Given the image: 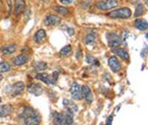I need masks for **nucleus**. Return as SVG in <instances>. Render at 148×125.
Masks as SVG:
<instances>
[{
    "mask_svg": "<svg viewBox=\"0 0 148 125\" xmlns=\"http://www.w3.org/2000/svg\"><path fill=\"white\" fill-rule=\"evenodd\" d=\"M20 117L22 119L24 124L27 125H37L40 122V115L37 110L32 107H25L24 110L21 112Z\"/></svg>",
    "mask_w": 148,
    "mask_h": 125,
    "instance_id": "nucleus-1",
    "label": "nucleus"
},
{
    "mask_svg": "<svg viewBox=\"0 0 148 125\" xmlns=\"http://www.w3.org/2000/svg\"><path fill=\"white\" fill-rule=\"evenodd\" d=\"M108 16L110 18H114V19H127L131 16V11L130 8L123 7V8L116 9V10L110 12Z\"/></svg>",
    "mask_w": 148,
    "mask_h": 125,
    "instance_id": "nucleus-2",
    "label": "nucleus"
},
{
    "mask_svg": "<svg viewBox=\"0 0 148 125\" xmlns=\"http://www.w3.org/2000/svg\"><path fill=\"white\" fill-rule=\"evenodd\" d=\"M118 6V1L116 0H101L96 4V8L103 11H107L114 7Z\"/></svg>",
    "mask_w": 148,
    "mask_h": 125,
    "instance_id": "nucleus-3",
    "label": "nucleus"
},
{
    "mask_svg": "<svg viewBox=\"0 0 148 125\" xmlns=\"http://www.w3.org/2000/svg\"><path fill=\"white\" fill-rule=\"evenodd\" d=\"M107 40H108V44L110 47L114 48V47H118L121 44V38L119 37L118 35L113 33H107Z\"/></svg>",
    "mask_w": 148,
    "mask_h": 125,
    "instance_id": "nucleus-4",
    "label": "nucleus"
},
{
    "mask_svg": "<svg viewBox=\"0 0 148 125\" xmlns=\"http://www.w3.org/2000/svg\"><path fill=\"white\" fill-rule=\"evenodd\" d=\"M70 93H71V96L73 97V98H75V100H81L83 98L82 87H81L78 83L72 84V86H71V88H70Z\"/></svg>",
    "mask_w": 148,
    "mask_h": 125,
    "instance_id": "nucleus-5",
    "label": "nucleus"
},
{
    "mask_svg": "<svg viewBox=\"0 0 148 125\" xmlns=\"http://www.w3.org/2000/svg\"><path fill=\"white\" fill-rule=\"evenodd\" d=\"M27 90L29 93L33 94L35 96H40L42 93H44V89H42V85L37 83H32L27 87Z\"/></svg>",
    "mask_w": 148,
    "mask_h": 125,
    "instance_id": "nucleus-6",
    "label": "nucleus"
},
{
    "mask_svg": "<svg viewBox=\"0 0 148 125\" xmlns=\"http://www.w3.org/2000/svg\"><path fill=\"white\" fill-rule=\"evenodd\" d=\"M60 22L61 19L56 15H47L44 21L45 25L47 26V27H49V26H57L60 24Z\"/></svg>",
    "mask_w": 148,
    "mask_h": 125,
    "instance_id": "nucleus-7",
    "label": "nucleus"
},
{
    "mask_svg": "<svg viewBox=\"0 0 148 125\" xmlns=\"http://www.w3.org/2000/svg\"><path fill=\"white\" fill-rule=\"evenodd\" d=\"M24 90H25V84L23 82H17V83H15L11 87L12 97H16V96L20 95Z\"/></svg>",
    "mask_w": 148,
    "mask_h": 125,
    "instance_id": "nucleus-8",
    "label": "nucleus"
},
{
    "mask_svg": "<svg viewBox=\"0 0 148 125\" xmlns=\"http://www.w3.org/2000/svg\"><path fill=\"white\" fill-rule=\"evenodd\" d=\"M108 64H109L110 68H111V70L113 72H119L121 68L120 61H119V60L116 59V57H114V56L110 57L108 60Z\"/></svg>",
    "mask_w": 148,
    "mask_h": 125,
    "instance_id": "nucleus-9",
    "label": "nucleus"
},
{
    "mask_svg": "<svg viewBox=\"0 0 148 125\" xmlns=\"http://www.w3.org/2000/svg\"><path fill=\"white\" fill-rule=\"evenodd\" d=\"M63 105L65 107L66 110L70 111L71 113H76L78 111V107L76 105V103H74L72 100H63Z\"/></svg>",
    "mask_w": 148,
    "mask_h": 125,
    "instance_id": "nucleus-10",
    "label": "nucleus"
},
{
    "mask_svg": "<svg viewBox=\"0 0 148 125\" xmlns=\"http://www.w3.org/2000/svg\"><path fill=\"white\" fill-rule=\"evenodd\" d=\"M82 95L83 98L86 100L87 103H91L93 102V94L92 91L88 86H83L82 87Z\"/></svg>",
    "mask_w": 148,
    "mask_h": 125,
    "instance_id": "nucleus-11",
    "label": "nucleus"
},
{
    "mask_svg": "<svg viewBox=\"0 0 148 125\" xmlns=\"http://www.w3.org/2000/svg\"><path fill=\"white\" fill-rule=\"evenodd\" d=\"M36 78L38 80H40L42 82H44V83H46L47 85H53V82L51 80V76H49L47 73H42L40 72V73L36 75Z\"/></svg>",
    "mask_w": 148,
    "mask_h": 125,
    "instance_id": "nucleus-12",
    "label": "nucleus"
},
{
    "mask_svg": "<svg viewBox=\"0 0 148 125\" xmlns=\"http://www.w3.org/2000/svg\"><path fill=\"white\" fill-rule=\"evenodd\" d=\"M29 59H30V57H29L28 55L21 54V55H19V56H16L15 58L13 59V63H14V65H16V66H21V65H23V64L27 63L29 61Z\"/></svg>",
    "mask_w": 148,
    "mask_h": 125,
    "instance_id": "nucleus-13",
    "label": "nucleus"
},
{
    "mask_svg": "<svg viewBox=\"0 0 148 125\" xmlns=\"http://www.w3.org/2000/svg\"><path fill=\"white\" fill-rule=\"evenodd\" d=\"M24 10H25V0H15V15H21Z\"/></svg>",
    "mask_w": 148,
    "mask_h": 125,
    "instance_id": "nucleus-14",
    "label": "nucleus"
},
{
    "mask_svg": "<svg viewBox=\"0 0 148 125\" xmlns=\"http://www.w3.org/2000/svg\"><path fill=\"white\" fill-rule=\"evenodd\" d=\"M47 38L46 32L44 30H39L37 31V33H35V37H34V40L37 44H40L42 42H44Z\"/></svg>",
    "mask_w": 148,
    "mask_h": 125,
    "instance_id": "nucleus-15",
    "label": "nucleus"
},
{
    "mask_svg": "<svg viewBox=\"0 0 148 125\" xmlns=\"http://www.w3.org/2000/svg\"><path fill=\"white\" fill-rule=\"evenodd\" d=\"M17 48H18L17 44H8L6 46H3L0 50H1V52L3 54H11L13 52H15Z\"/></svg>",
    "mask_w": 148,
    "mask_h": 125,
    "instance_id": "nucleus-16",
    "label": "nucleus"
},
{
    "mask_svg": "<svg viewBox=\"0 0 148 125\" xmlns=\"http://www.w3.org/2000/svg\"><path fill=\"white\" fill-rule=\"evenodd\" d=\"M134 27L140 31H146L148 28V24L145 20H141V19H137L134 22Z\"/></svg>",
    "mask_w": 148,
    "mask_h": 125,
    "instance_id": "nucleus-17",
    "label": "nucleus"
},
{
    "mask_svg": "<svg viewBox=\"0 0 148 125\" xmlns=\"http://www.w3.org/2000/svg\"><path fill=\"white\" fill-rule=\"evenodd\" d=\"M113 52L114 54H116L118 56H120L123 60H127L130 58V55H128L127 51L125 50L123 48H116V49H113Z\"/></svg>",
    "mask_w": 148,
    "mask_h": 125,
    "instance_id": "nucleus-18",
    "label": "nucleus"
},
{
    "mask_svg": "<svg viewBox=\"0 0 148 125\" xmlns=\"http://www.w3.org/2000/svg\"><path fill=\"white\" fill-rule=\"evenodd\" d=\"M12 111V107L9 105H2L0 107V117H6L11 113Z\"/></svg>",
    "mask_w": 148,
    "mask_h": 125,
    "instance_id": "nucleus-19",
    "label": "nucleus"
},
{
    "mask_svg": "<svg viewBox=\"0 0 148 125\" xmlns=\"http://www.w3.org/2000/svg\"><path fill=\"white\" fill-rule=\"evenodd\" d=\"M53 122L56 124H65L64 113H53Z\"/></svg>",
    "mask_w": 148,
    "mask_h": 125,
    "instance_id": "nucleus-20",
    "label": "nucleus"
},
{
    "mask_svg": "<svg viewBox=\"0 0 148 125\" xmlns=\"http://www.w3.org/2000/svg\"><path fill=\"white\" fill-rule=\"evenodd\" d=\"M96 42V36L94 33H89L84 38V42L87 45H93Z\"/></svg>",
    "mask_w": 148,
    "mask_h": 125,
    "instance_id": "nucleus-21",
    "label": "nucleus"
},
{
    "mask_svg": "<svg viewBox=\"0 0 148 125\" xmlns=\"http://www.w3.org/2000/svg\"><path fill=\"white\" fill-rule=\"evenodd\" d=\"M53 10L56 12L57 14H60V15H67L69 13V10L67 8L63 6H54L53 7Z\"/></svg>",
    "mask_w": 148,
    "mask_h": 125,
    "instance_id": "nucleus-22",
    "label": "nucleus"
},
{
    "mask_svg": "<svg viewBox=\"0 0 148 125\" xmlns=\"http://www.w3.org/2000/svg\"><path fill=\"white\" fill-rule=\"evenodd\" d=\"M64 117H65V124H72L74 122L73 113H71L68 110H66V111L64 112Z\"/></svg>",
    "mask_w": 148,
    "mask_h": 125,
    "instance_id": "nucleus-23",
    "label": "nucleus"
},
{
    "mask_svg": "<svg viewBox=\"0 0 148 125\" xmlns=\"http://www.w3.org/2000/svg\"><path fill=\"white\" fill-rule=\"evenodd\" d=\"M71 51V45H65V46L63 47V48H61V50L59 51V54L61 55V56H66V55H68L70 53Z\"/></svg>",
    "mask_w": 148,
    "mask_h": 125,
    "instance_id": "nucleus-24",
    "label": "nucleus"
},
{
    "mask_svg": "<svg viewBox=\"0 0 148 125\" xmlns=\"http://www.w3.org/2000/svg\"><path fill=\"white\" fill-rule=\"evenodd\" d=\"M10 65L6 62H1L0 63V73H3V72H7L10 70Z\"/></svg>",
    "mask_w": 148,
    "mask_h": 125,
    "instance_id": "nucleus-25",
    "label": "nucleus"
},
{
    "mask_svg": "<svg viewBox=\"0 0 148 125\" xmlns=\"http://www.w3.org/2000/svg\"><path fill=\"white\" fill-rule=\"evenodd\" d=\"M35 66H36V68L38 69V70H40V71H42V70H46L47 69V64L45 63V62H42V61H38V62H36L35 63Z\"/></svg>",
    "mask_w": 148,
    "mask_h": 125,
    "instance_id": "nucleus-26",
    "label": "nucleus"
},
{
    "mask_svg": "<svg viewBox=\"0 0 148 125\" xmlns=\"http://www.w3.org/2000/svg\"><path fill=\"white\" fill-rule=\"evenodd\" d=\"M87 62L89 64H92V65H95V66H99V61H98L97 59H95L94 57L91 56V55H87Z\"/></svg>",
    "mask_w": 148,
    "mask_h": 125,
    "instance_id": "nucleus-27",
    "label": "nucleus"
},
{
    "mask_svg": "<svg viewBox=\"0 0 148 125\" xmlns=\"http://www.w3.org/2000/svg\"><path fill=\"white\" fill-rule=\"evenodd\" d=\"M144 13V6L142 4H139L137 7H136V11H135V17H139L140 15Z\"/></svg>",
    "mask_w": 148,
    "mask_h": 125,
    "instance_id": "nucleus-28",
    "label": "nucleus"
},
{
    "mask_svg": "<svg viewBox=\"0 0 148 125\" xmlns=\"http://www.w3.org/2000/svg\"><path fill=\"white\" fill-rule=\"evenodd\" d=\"M57 77H58V72L54 71L53 74H52V76H51V80H52V82H53V84H56V82L57 80Z\"/></svg>",
    "mask_w": 148,
    "mask_h": 125,
    "instance_id": "nucleus-29",
    "label": "nucleus"
},
{
    "mask_svg": "<svg viewBox=\"0 0 148 125\" xmlns=\"http://www.w3.org/2000/svg\"><path fill=\"white\" fill-rule=\"evenodd\" d=\"M59 1H60L62 4H64V5H69V4L72 3L73 0H59Z\"/></svg>",
    "mask_w": 148,
    "mask_h": 125,
    "instance_id": "nucleus-30",
    "label": "nucleus"
},
{
    "mask_svg": "<svg viewBox=\"0 0 148 125\" xmlns=\"http://www.w3.org/2000/svg\"><path fill=\"white\" fill-rule=\"evenodd\" d=\"M64 29H66V31H67L69 36L74 35V30H73V29H70V28H67V27H64Z\"/></svg>",
    "mask_w": 148,
    "mask_h": 125,
    "instance_id": "nucleus-31",
    "label": "nucleus"
},
{
    "mask_svg": "<svg viewBox=\"0 0 148 125\" xmlns=\"http://www.w3.org/2000/svg\"><path fill=\"white\" fill-rule=\"evenodd\" d=\"M113 118H114V116H113V115H111V116H109V118H108V120H107V122H106V123L108 124V125L112 124V121H113Z\"/></svg>",
    "mask_w": 148,
    "mask_h": 125,
    "instance_id": "nucleus-32",
    "label": "nucleus"
},
{
    "mask_svg": "<svg viewBox=\"0 0 148 125\" xmlns=\"http://www.w3.org/2000/svg\"><path fill=\"white\" fill-rule=\"evenodd\" d=\"M7 2H8V7H9V11H8V14H11V10H12L11 0H7Z\"/></svg>",
    "mask_w": 148,
    "mask_h": 125,
    "instance_id": "nucleus-33",
    "label": "nucleus"
},
{
    "mask_svg": "<svg viewBox=\"0 0 148 125\" xmlns=\"http://www.w3.org/2000/svg\"><path fill=\"white\" fill-rule=\"evenodd\" d=\"M40 1H44V2H47V1H49V0H40Z\"/></svg>",
    "mask_w": 148,
    "mask_h": 125,
    "instance_id": "nucleus-34",
    "label": "nucleus"
},
{
    "mask_svg": "<svg viewBox=\"0 0 148 125\" xmlns=\"http://www.w3.org/2000/svg\"><path fill=\"white\" fill-rule=\"evenodd\" d=\"M2 79H3V77H2L1 75H0V81H1V80H2Z\"/></svg>",
    "mask_w": 148,
    "mask_h": 125,
    "instance_id": "nucleus-35",
    "label": "nucleus"
},
{
    "mask_svg": "<svg viewBox=\"0 0 148 125\" xmlns=\"http://www.w3.org/2000/svg\"><path fill=\"white\" fill-rule=\"evenodd\" d=\"M0 102H1V98H0Z\"/></svg>",
    "mask_w": 148,
    "mask_h": 125,
    "instance_id": "nucleus-36",
    "label": "nucleus"
}]
</instances>
